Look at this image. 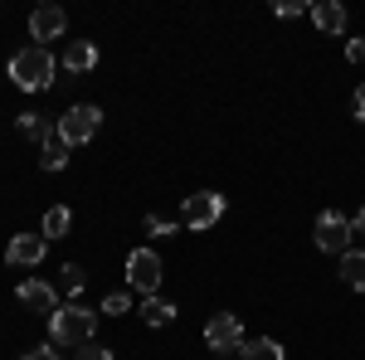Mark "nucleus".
Wrapping results in <instances>:
<instances>
[{
    "instance_id": "1",
    "label": "nucleus",
    "mask_w": 365,
    "mask_h": 360,
    "mask_svg": "<svg viewBox=\"0 0 365 360\" xmlns=\"http://www.w3.org/2000/svg\"><path fill=\"white\" fill-rule=\"evenodd\" d=\"M49 336H54V346H88V341H98V312L83 302H63L49 317Z\"/></svg>"
},
{
    "instance_id": "2",
    "label": "nucleus",
    "mask_w": 365,
    "mask_h": 360,
    "mask_svg": "<svg viewBox=\"0 0 365 360\" xmlns=\"http://www.w3.org/2000/svg\"><path fill=\"white\" fill-rule=\"evenodd\" d=\"M10 78H15V88H25V93L49 88V83H54V54H49V49H39V44L20 49V54L10 58Z\"/></svg>"
},
{
    "instance_id": "3",
    "label": "nucleus",
    "mask_w": 365,
    "mask_h": 360,
    "mask_svg": "<svg viewBox=\"0 0 365 360\" xmlns=\"http://www.w3.org/2000/svg\"><path fill=\"white\" fill-rule=\"evenodd\" d=\"M220 220H225V195L220 190L185 195V205H180V224L185 229H215Z\"/></svg>"
},
{
    "instance_id": "4",
    "label": "nucleus",
    "mask_w": 365,
    "mask_h": 360,
    "mask_svg": "<svg viewBox=\"0 0 365 360\" xmlns=\"http://www.w3.org/2000/svg\"><path fill=\"white\" fill-rule=\"evenodd\" d=\"M98 127H103V112L93 108V103H78V108H68L58 117V137L68 141V146H83V141L98 137Z\"/></svg>"
},
{
    "instance_id": "5",
    "label": "nucleus",
    "mask_w": 365,
    "mask_h": 360,
    "mask_svg": "<svg viewBox=\"0 0 365 360\" xmlns=\"http://www.w3.org/2000/svg\"><path fill=\"white\" fill-rule=\"evenodd\" d=\"M351 220L346 215H336V210H327V215H317V224H312V244L322 253H346L351 249Z\"/></svg>"
},
{
    "instance_id": "6",
    "label": "nucleus",
    "mask_w": 365,
    "mask_h": 360,
    "mask_svg": "<svg viewBox=\"0 0 365 360\" xmlns=\"http://www.w3.org/2000/svg\"><path fill=\"white\" fill-rule=\"evenodd\" d=\"M127 282L141 297H156V287H161V258L151 249H132L127 253Z\"/></svg>"
},
{
    "instance_id": "7",
    "label": "nucleus",
    "mask_w": 365,
    "mask_h": 360,
    "mask_svg": "<svg viewBox=\"0 0 365 360\" xmlns=\"http://www.w3.org/2000/svg\"><path fill=\"white\" fill-rule=\"evenodd\" d=\"M205 346L210 351H220V356H239V346H244V326H239V317L234 312H215L210 322H205Z\"/></svg>"
},
{
    "instance_id": "8",
    "label": "nucleus",
    "mask_w": 365,
    "mask_h": 360,
    "mask_svg": "<svg viewBox=\"0 0 365 360\" xmlns=\"http://www.w3.org/2000/svg\"><path fill=\"white\" fill-rule=\"evenodd\" d=\"M63 29H68V15H63L58 5H39V10L29 15V34H34V44H39V49H44L49 39H58Z\"/></svg>"
},
{
    "instance_id": "9",
    "label": "nucleus",
    "mask_w": 365,
    "mask_h": 360,
    "mask_svg": "<svg viewBox=\"0 0 365 360\" xmlns=\"http://www.w3.org/2000/svg\"><path fill=\"white\" fill-rule=\"evenodd\" d=\"M44 234H15L10 239V249H5V258H10V268H34L39 258H44Z\"/></svg>"
},
{
    "instance_id": "10",
    "label": "nucleus",
    "mask_w": 365,
    "mask_h": 360,
    "mask_svg": "<svg viewBox=\"0 0 365 360\" xmlns=\"http://www.w3.org/2000/svg\"><path fill=\"white\" fill-rule=\"evenodd\" d=\"M20 302H25L29 312H44V317H54V312H58L54 287H49V282H39V277H25V282H20Z\"/></svg>"
},
{
    "instance_id": "11",
    "label": "nucleus",
    "mask_w": 365,
    "mask_h": 360,
    "mask_svg": "<svg viewBox=\"0 0 365 360\" xmlns=\"http://www.w3.org/2000/svg\"><path fill=\"white\" fill-rule=\"evenodd\" d=\"M98 44H93V39H73V44H68V49H63V68H68V73H93V68H98Z\"/></svg>"
},
{
    "instance_id": "12",
    "label": "nucleus",
    "mask_w": 365,
    "mask_h": 360,
    "mask_svg": "<svg viewBox=\"0 0 365 360\" xmlns=\"http://www.w3.org/2000/svg\"><path fill=\"white\" fill-rule=\"evenodd\" d=\"M312 20H317L322 34H341V29H346V5H341V0H317V5H312Z\"/></svg>"
},
{
    "instance_id": "13",
    "label": "nucleus",
    "mask_w": 365,
    "mask_h": 360,
    "mask_svg": "<svg viewBox=\"0 0 365 360\" xmlns=\"http://www.w3.org/2000/svg\"><path fill=\"white\" fill-rule=\"evenodd\" d=\"M341 282L365 292V249H346L341 253Z\"/></svg>"
},
{
    "instance_id": "14",
    "label": "nucleus",
    "mask_w": 365,
    "mask_h": 360,
    "mask_svg": "<svg viewBox=\"0 0 365 360\" xmlns=\"http://www.w3.org/2000/svg\"><path fill=\"white\" fill-rule=\"evenodd\" d=\"M239 360H287V356H282V346L273 336H253V341L239 346Z\"/></svg>"
},
{
    "instance_id": "15",
    "label": "nucleus",
    "mask_w": 365,
    "mask_h": 360,
    "mask_svg": "<svg viewBox=\"0 0 365 360\" xmlns=\"http://www.w3.org/2000/svg\"><path fill=\"white\" fill-rule=\"evenodd\" d=\"M39 166H44V170H63V166H68V141L58 137V127L44 137V156H39Z\"/></svg>"
},
{
    "instance_id": "16",
    "label": "nucleus",
    "mask_w": 365,
    "mask_h": 360,
    "mask_svg": "<svg viewBox=\"0 0 365 360\" xmlns=\"http://www.w3.org/2000/svg\"><path fill=\"white\" fill-rule=\"evenodd\" d=\"M141 322H146V326H170V322H175V302L146 297V302H141Z\"/></svg>"
},
{
    "instance_id": "17",
    "label": "nucleus",
    "mask_w": 365,
    "mask_h": 360,
    "mask_svg": "<svg viewBox=\"0 0 365 360\" xmlns=\"http://www.w3.org/2000/svg\"><path fill=\"white\" fill-rule=\"evenodd\" d=\"M68 229H73V215H68L63 205H49V210H44V224H39V234H44V239H63Z\"/></svg>"
},
{
    "instance_id": "18",
    "label": "nucleus",
    "mask_w": 365,
    "mask_h": 360,
    "mask_svg": "<svg viewBox=\"0 0 365 360\" xmlns=\"http://www.w3.org/2000/svg\"><path fill=\"white\" fill-rule=\"evenodd\" d=\"M15 127H20V137L39 141V146H44V137H49V132H54V127L44 122V112H20V122H15Z\"/></svg>"
},
{
    "instance_id": "19",
    "label": "nucleus",
    "mask_w": 365,
    "mask_h": 360,
    "mask_svg": "<svg viewBox=\"0 0 365 360\" xmlns=\"http://www.w3.org/2000/svg\"><path fill=\"white\" fill-rule=\"evenodd\" d=\"M83 268H78V263H63V268H58V292H63V297H78V292H83Z\"/></svg>"
},
{
    "instance_id": "20",
    "label": "nucleus",
    "mask_w": 365,
    "mask_h": 360,
    "mask_svg": "<svg viewBox=\"0 0 365 360\" xmlns=\"http://www.w3.org/2000/svg\"><path fill=\"white\" fill-rule=\"evenodd\" d=\"M122 312H132V292H108L103 297V317H122Z\"/></svg>"
},
{
    "instance_id": "21",
    "label": "nucleus",
    "mask_w": 365,
    "mask_h": 360,
    "mask_svg": "<svg viewBox=\"0 0 365 360\" xmlns=\"http://www.w3.org/2000/svg\"><path fill=\"white\" fill-rule=\"evenodd\" d=\"M146 234H151V239H170V234H175V220H161V215H146Z\"/></svg>"
},
{
    "instance_id": "22",
    "label": "nucleus",
    "mask_w": 365,
    "mask_h": 360,
    "mask_svg": "<svg viewBox=\"0 0 365 360\" xmlns=\"http://www.w3.org/2000/svg\"><path fill=\"white\" fill-rule=\"evenodd\" d=\"M73 360H113V351H108V346H98V341H88V346L73 351Z\"/></svg>"
},
{
    "instance_id": "23",
    "label": "nucleus",
    "mask_w": 365,
    "mask_h": 360,
    "mask_svg": "<svg viewBox=\"0 0 365 360\" xmlns=\"http://www.w3.org/2000/svg\"><path fill=\"white\" fill-rule=\"evenodd\" d=\"M302 10H312V5H302V0H278V5H273V15H278V20H297Z\"/></svg>"
},
{
    "instance_id": "24",
    "label": "nucleus",
    "mask_w": 365,
    "mask_h": 360,
    "mask_svg": "<svg viewBox=\"0 0 365 360\" xmlns=\"http://www.w3.org/2000/svg\"><path fill=\"white\" fill-rule=\"evenodd\" d=\"M346 58H351V63H365V39H351V44H346Z\"/></svg>"
},
{
    "instance_id": "25",
    "label": "nucleus",
    "mask_w": 365,
    "mask_h": 360,
    "mask_svg": "<svg viewBox=\"0 0 365 360\" xmlns=\"http://www.w3.org/2000/svg\"><path fill=\"white\" fill-rule=\"evenodd\" d=\"M20 360H58V356H54V346H34V351H25Z\"/></svg>"
},
{
    "instance_id": "26",
    "label": "nucleus",
    "mask_w": 365,
    "mask_h": 360,
    "mask_svg": "<svg viewBox=\"0 0 365 360\" xmlns=\"http://www.w3.org/2000/svg\"><path fill=\"white\" fill-rule=\"evenodd\" d=\"M351 234L361 239V249H365V210H361V215H356V220H351Z\"/></svg>"
},
{
    "instance_id": "27",
    "label": "nucleus",
    "mask_w": 365,
    "mask_h": 360,
    "mask_svg": "<svg viewBox=\"0 0 365 360\" xmlns=\"http://www.w3.org/2000/svg\"><path fill=\"white\" fill-rule=\"evenodd\" d=\"M356 117H361V122H365V83L356 88Z\"/></svg>"
},
{
    "instance_id": "28",
    "label": "nucleus",
    "mask_w": 365,
    "mask_h": 360,
    "mask_svg": "<svg viewBox=\"0 0 365 360\" xmlns=\"http://www.w3.org/2000/svg\"><path fill=\"white\" fill-rule=\"evenodd\" d=\"M215 360H239V356H215Z\"/></svg>"
}]
</instances>
